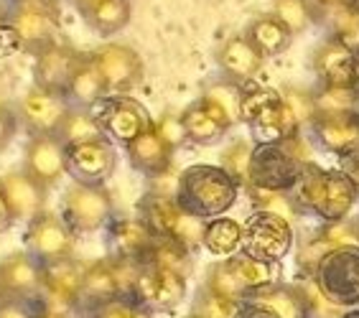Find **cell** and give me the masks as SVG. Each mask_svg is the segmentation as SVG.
Instances as JSON below:
<instances>
[{
  "label": "cell",
  "instance_id": "cell-39",
  "mask_svg": "<svg viewBox=\"0 0 359 318\" xmlns=\"http://www.w3.org/2000/svg\"><path fill=\"white\" fill-rule=\"evenodd\" d=\"M273 15L288 28L290 34H301L313 23V8L309 0H276Z\"/></svg>",
  "mask_w": 359,
  "mask_h": 318
},
{
  "label": "cell",
  "instance_id": "cell-34",
  "mask_svg": "<svg viewBox=\"0 0 359 318\" xmlns=\"http://www.w3.org/2000/svg\"><path fill=\"white\" fill-rule=\"evenodd\" d=\"M227 263L232 268V272L237 275V280L242 283V288L248 291V296L276 283V268H273V263L255 260V257L245 255V252H237V255L227 257Z\"/></svg>",
  "mask_w": 359,
  "mask_h": 318
},
{
  "label": "cell",
  "instance_id": "cell-28",
  "mask_svg": "<svg viewBox=\"0 0 359 318\" xmlns=\"http://www.w3.org/2000/svg\"><path fill=\"white\" fill-rule=\"evenodd\" d=\"M201 247L215 257H224V260L237 255L242 249V224L229 219V216H217V219L204 221Z\"/></svg>",
  "mask_w": 359,
  "mask_h": 318
},
{
  "label": "cell",
  "instance_id": "cell-48",
  "mask_svg": "<svg viewBox=\"0 0 359 318\" xmlns=\"http://www.w3.org/2000/svg\"><path fill=\"white\" fill-rule=\"evenodd\" d=\"M339 171L359 188V143L339 153Z\"/></svg>",
  "mask_w": 359,
  "mask_h": 318
},
{
  "label": "cell",
  "instance_id": "cell-33",
  "mask_svg": "<svg viewBox=\"0 0 359 318\" xmlns=\"http://www.w3.org/2000/svg\"><path fill=\"white\" fill-rule=\"evenodd\" d=\"M290 31L278 21L276 15H260L248 31V39L255 43V49L260 51L263 56H276L283 54L285 49L290 46Z\"/></svg>",
  "mask_w": 359,
  "mask_h": 318
},
{
  "label": "cell",
  "instance_id": "cell-11",
  "mask_svg": "<svg viewBox=\"0 0 359 318\" xmlns=\"http://www.w3.org/2000/svg\"><path fill=\"white\" fill-rule=\"evenodd\" d=\"M69 110H72L69 97L41 90L36 84H31L26 90V95L15 104L18 123L26 127L28 135H46V132H54L56 135L59 125H62V120L67 118Z\"/></svg>",
  "mask_w": 359,
  "mask_h": 318
},
{
  "label": "cell",
  "instance_id": "cell-46",
  "mask_svg": "<svg viewBox=\"0 0 359 318\" xmlns=\"http://www.w3.org/2000/svg\"><path fill=\"white\" fill-rule=\"evenodd\" d=\"M0 318H39V303L21 300V298H6L0 303Z\"/></svg>",
  "mask_w": 359,
  "mask_h": 318
},
{
  "label": "cell",
  "instance_id": "cell-49",
  "mask_svg": "<svg viewBox=\"0 0 359 318\" xmlns=\"http://www.w3.org/2000/svg\"><path fill=\"white\" fill-rule=\"evenodd\" d=\"M235 318H278V316L273 311H268V308H263V305L252 303V300H242L237 305Z\"/></svg>",
  "mask_w": 359,
  "mask_h": 318
},
{
  "label": "cell",
  "instance_id": "cell-13",
  "mask_svg": "<svg viewBox=\"0 0 359 318\" xmlns=\"http://www.w3.org/2000/svg\"><path fill=\"white\" fill-rule=\"evenodd\" d=\"M118 166V153L112 140H92L82 146L67 148V176H72L74 184L87 186H104Z\"/></svg>",
  "mask_w": 359,
  "mask_h": 318
},
{
  "label": "cell",
  "instance_id": "cell-32",
  "mask_svg": "<svg viewBox=\"0 0 359 318\" xmlns=\"http://www.w3.org/2000/svg\"><path fill=\"white\" fill-rule=\"evenodd\" d=\"M181 130H184V138L191 140V143H199V146H209V143H217V140L227 132V127H222L212 112L204 107V102H194L189 104L187 110L181 112Z\"/></svg>",
  "mask_w": 359,
  "mask_h": 318
},
{
  "label": "cell",
  "instance_id": "cell-19",
  "mask_svg": "<svg viewBox=\"0 0 359 318\" xmlns=\"http://www.w3.org/2000/svg\"><path fill=\"white\" fill-rule=\"evenodd\" d=\"M0 188L6 194V201L11 204L13 214L18 221H31L41 212H46L48 188L34 176H28L23 168L6 171L0 176Z\"/></svg>",
  "mask_w": 359,
  "mask_h": 318
},
{
  "label": "cell",
  "instance_id": "cell-30",
  "mask_svg": "<svg viewBox=\"0 0 359 318\" xmlns=\"http://www.w3.org/2000/svg\"><path fill=\"white\" fill-rule=\"evenodd\" d=\"M56 135H59V140H62L67 148L107 138L102 130V125H100V118H97L95 112L84 110V107H74V104H72V110L67 112V118L62 120Z\"/></svg>",
  "mask_w": 359,
  "mask_h": 318
},
{
  "label": "cell",
  "instance_id": "cell-26",
  "mask_svg": "<svg viewBox=\"0 0 359 318\" xmlns=\"http://www.w3.org/2000/svg\"><path fill=\"white\" fill-rule=\"evenodd\" d=\"M313 132L321 140V146L339 155L341 151L359 143V112L344 115H318L313 120Z\"/></svg>",
  "mask_w": 359,
  "mask_h": 318
},
{
  "label": "cell",
  "instance_id": "cell-58",
  "mask_svg": "<svg viewBox=\"0 0 359 318\" xmlns=\"http://www.w3.org/2000/svg\"><path fill=\"white\" fill-rule=\"evenodd\" d=\"M184 318H199V316H194V313H189V316H184Z\"/></svg>",
  "mask_w": 359,
  "mask_h": 318
},
{
  "label": "cell",
  "instance_id": "cell-1",
  "mask_svg": "<svg viewBox=\"0 0 359 318\" xmlns=\"http://www.w3.org/2000/svg\"><path fill=\"white\" fill-rule=\"evenodd\" d=\"M237 194H240V184L224 168L196 163L179 176L173 199L179 201V207L187 214L196 216L201 221H209L222 216L227 209H232Z\"/></svg>",
  "mask_w": 359,
  "mask_h": 318
},
{
  "label": "cell",
  "instance_id": "cell-20",
  "mask_svg": "<svg viewBox=\"0 0 359 318\" xmlns=\"http://www.w3.org/2000/svg\"><path fill=\"white\" fill-rule=\"evenodd\" d=\"M97 118H100L107 140H115L123 146H128L130 140H135L140 132L153 125L148 110L138 99H110Z\"/></svg>",
  "mask_w": 359,
  "mask_h": 318
},
{
  "label": "cell",
  "instance_id": "cell-14",
  "mask_svg": "<svg viewBox=\"0 0 359 318\" xmlns=\"http://www.w3.org/2000/svg\"><path fill=\"white\" fill-rule=\"evenodd\" d=\"M23 171L41 181L46 188H54L67 176V146L59 135H28L23 148Z\"/></svg>",
  "mask_w": 359,
  "mask_h": 318
},
{
  "label": "cell",
  "instance_id": "cell-25",
  "mask_svg": "<svg viewBox=\"0 0 359 318\" xmlns=\"http://www.w3.org/2000/svg\"><path fill=\"white\" fill-rule=\"evenodd\" d=\"M245 300H252V303L263 305L268 311H273L278 318H311L309 316V305H306V298L301 285H283V283H273L268 288H260V291L250 293Z\"/></svg>",
  "mask_w": 359,
  "mask_h": 318
},
{
  "label": "cell",
  "instance_id": "cell-24",
  "mask_svg": "<svg viewBox=\"0 0 359 318\" xmlns=\"http://www.w3.org/2000/svg\"><path fill=\"white\" fill-rule=\"evenodd\" d=\"M217 64L229 76V82L242 84L250 82L263 69V54L255 49V43L250 41L248 36H232L217 51Z\"/></svg>",
  "mask_w": 359,
  "mask_h": 318
},
{
  "label": "cell",
  "instance_id": "cell-12",
  "mask_svg": "<svg viewBox=\"0 0 359 318\" xmlns=\"http://www.w3.org/2000/svg\"><path fill=\"white\" fill-rule=\"evenodd\" d=\"M133 298L140 300L145 308H151L153 313H171L187 298V275L143 265Z\"/></svg>",
  "mask_w": 359,
  "mask_h": 318
},
{
  "label": "cell",
  "instance_id": "cell-41",
  "mask_svg": "<svg viewBox=\"0 0 359 318\" xmlns=\"http://www.w3.org/2000/svg\"><path fill=\"white\" fill-rule=\"evenodd\" d=\"M237 305L240 303L217 296V293H212L209 288L201 285V291L196 293V298H194L191 303V313L199 318H235Z\"/></svg>",
  "mask_w": 359,
  "mask_h": 318
},
{
  "label": "cell",
  "instance_id": "cell-4",
  "mask_svg": "<svg viewBox=\"0 0 359 318\" xmlns=\"http://www.w3.org/2000/svg\"><path fill=\"white\" fill-rule=\"evenodd\" d=\"M304 166L306 163H301L285 148L283 140L257 143L252 148V158H250V188L285 194L290 188H296Z\"/></svg>",
  "mask_w": 359,
  "mask_h": 318
},
{
  "label": "cell",
  "instance_id": "cell-53",
  "mask_svg": "<svg viewBox=\"0 0 359 318\" xmlns=\"http://www.w3.org/2000/svg\"><path fill=\"white\" fill-rule=\"evenodd\" d=\"M69 3L76 8V11H79V15H82L84 11H87V8H92V6H95L97 0H69Z\"/></svg>",
  "mask_w": 359,
  "mask_h": 318
},
{
  "label": "cell",
  "instance_id": "cell-17",
  "mask_svg": "<svg viewBox=\"0 0 359 318\" xmlns=\"http://www.w3.org/2000/svg\"><path fill=\"white\" fill-rule=\"evenodd\" d=\"M0 280H3L8 298L39 300L43 285V263L36 260L28 249L6 255L0 260Z\"/></svg>",
  "mask_w": 359,
  "mask_h": 318
},
{
  "label": "cell",
  "instance_id": "cell-42",
  "mask_svg": "<svg viewBox=\"0 0 359 318\" xmlns=\"http://www.w3.org/2000/svg\"><path fill=\"white\" fill-rule=\"evenodd\" d=\"M92 318H156L151 308H145L140 300L130 296H118L110 303L92 311Z\"/></svg>",
  "mask_w": 359,
  "mask_h": 318
},
{
  "label": "cell",
  "instance_id": "cell-5",
  "mask_svg": "<svg viewBox=\"0 0 359 318\" xmlns=\"http://www.w3.org/2000/svg\"><path fill=\"white\" fill-rule=\"evenodd\" d=\"M140 219L153 229L156 237H168L176 240L184 247L194 249L201 244V232H204V221L196 216L187 214L179 207V201L166 194H145L140 201Z\"/></svg>",
  "mask_w": 359,
  "mask_h": 318
},
{
  "label": "cell",
  "instance_id": "cell-23",
  "mask_svg": "<svg viewBox=\"0 0 359 318\" xmlns=\"http://www.w3.org/2000/svg\"><path fill=\"white\" fill-rule=\"evenodd\" d=\"M120 293L118 275H115V265H112L110 255L95 263H87L82 277V291H79V308L84 311H95L100 305L115 300Z\"/></svg>",
  "mask_w": 359,
  "mask_h": 318
},
{
  "label": "cell",
  "instance_id": "cell-38",
  "mask_svg": "<svg viewBox=\"0 0 359 318\" xmlns=\"http://www.w3.org/2000/svg\"><path fill=\"white\" fill-rule=\"evenodd\" d=\"M204 288H209L217 296L227 298V300H235V303H242L248 298V291L242 288V283L237 280V275L232 272L227 260L222 263H215L207 270V277H204Z\"/></svg>",
  "mask_w": 359,
  "mask_h": 318
},
{
  "label": "cell",
  "instance_id": "cell-27",
  "mask_svg": "<svg viewBox=\"0 0 359 318\" xmlns=\"http://www.w3.org/2000/svg\"><path fill=\"white\" fill-rule=\"evenodd\" d=\"M107 84H104V76L102 71L97 69L95 59L92 54H87L82 59V64L76 67L74 76H72L69 82V90H67V97L74 107H84V110H90L95 104L102 102V97L107 95Z\"/></svg>",
  "mask_w": 359,
  "mask_h": 318
},
{
  "label": "cell",
  "instance_id": "cell-37",
  "mask_svg": "<svg viewBox=\"0 0 359 318\" xmlns=\"http://www.w3.org/2000/svg\"><path fill=\"white\" fill-rule=\"evenodd\" d=\"M344 112H359L357 87H321V92H316V118Z\"/></svg>",
  "mask_w": 359,
  "mask_h": 318
},
{
  "label": "cell",
  "instance_id": "cell-40",
  "mask_svg": "<svg viewBox=\"0 0 359 318\" xmlns=\"http://www.w3.org/2000/svg\"><path fill=\"white\" fill-rule=\"evenodd\" d=\"M252 143L248 140H237L227 151L222 153V168L240 184V186H250V158H252Z\"/></svg>",
  "mask_w": 359,
  "mask_h": 318
},
{
  "label": "cell",
  "instance_id": "cell-16",
  "mask_svg": "<svg viewBox=\"0 0 359 318\" xmlns=\"http://www.w3.org/2000/svg\"><path fill=\"white\" fill-rule=\"evenodd\" d=\"M87 54L76 51L69 43H54L43 49L41 54H36L34 59V84L41 87V90L56 92V95H64L67 97V90H69V82L74 76L76 67L82 64V59Z\"/></svg>",
  "mask_w": 359,
  "mask_h": 318
},
{
  "label": "cell",
  "instance_id": "cell-2",
  "mask_svg": "<svg viewBox=\"0 0 359 318\" xmlns=\"http://www.w3.org/2000/svg\"><path fill=\"white\" fill-rule=\"evenodd\" d=\"M357 191L359 188L339 168H318L306 163L296 184V201L324 221H341L352 212Z\"/></svg>",
  "mask_w": 359,
  "mask_h": 318
},
{
  "label": "cell",
  "instance_id": "cell-6",
  "mask_svg": "<svg viewBox=\"0 0 359 318\" xmlns=\"http://www.w3.org/2000/svg\"><path fill=\"white\" fill-rule=\"evenodd\" d=\"M8 26L13 28L18 46L28 54H41L43 49L59 43L62 21L59 6L54 3H13V13Z\"/></svg>",
  "mask_w": 359,
  "mask_h": 318
},
{
  "label": "cell",
  "instance_id": "cell-56",
  "mask_svg": "<svg viewBox=\"0 0 359 318\" xmlns=\"http://www.w3.org/2000/svg\"><path fill=\"white\" fill-rule=\"evenodd\" d=\"M341 318H359V311H344V316Z\"/></svg>",
  "mask_w": 359,
  "mask_h": 318
},
{
  "label": "cell",
  "instance_id": "cell-3",
  "mask_svg": "<svg viewBox=\"0 0 359 318\" xmlns=\"http://www.w3.org/2000/svg\"><path fill=\"white\" fill-rule=\"evenodd\" d=\"M313 283L332 303L349 308L359 303V247L329 249L311 272Z\"/></svg>",
  "mask_w": 359,
  "mask_h": 318
},
{
  "label": "cell",
  "instance_id": "cell-35",
  "mask_svg": "<svg viewBox=\"0 0 359 318\" xmlns=\"http://www.w3.org/2000/svg\"><path fill=\"white\" fill-rule=\"evenodd\" d=\"M145 265L173 270V272H181V275L189 277V270H191V249L184 247L176 240H168V237H156L151 252L145 257Z\"/></svg>",
  "mask_w": 359,
  "mask_h": 318
},
{
  "label": "cell",
  "instance_id": "cell-47",
  "mask_svg": "<svg viewBox=\"0 0 359 318\" xmlns=\"http://www.w3.org/2000/svg\"><path fill=\"white\" fill-rule=\"evenodd\" d=\"M18 127H21V123H18L15 110H11L6 102H0V153H6L8 146L13 143Z\"/></svg>",
  "mask_w": 359,
  "mask_h": 318
},
{
  "label": "cell",
  "instance_id": "cell-55",
  "mask_svg": "<svg viewBox=\"0 0 359 318\" xmlns=\"http://www.w3.org/2000/svg\"><path fill=\"white\" fill-rule=\"evenodd\" d=\"M13 3H54V0H13Z\"/></svg>",
  "mask_w": 359,
  "mask_h": 318
},
{
  "label": "cell",
  "instance_id": "cell-36",
  "mask_svg": "<svg viewBox=\"0 0 359 318\" xmlns=\"http://www.w3.org/2000/svg\"><path fill=\"white\" fill-rule=\"evenodd\" d=\"M324 11L329 28H332V39H337L346 49L359 54V8L352 3V6L324 8Z\"/></svg>",
  "mask_w": 359,
  "mask_h": 318
},
{
  "label": "cell",
  "instance_id": "cell-43",
  "mask_svg": "<svg viewBox=\"0 0 359 318\" xmlns=\"http://www.w3.org/2000/svg\"><path fill=\"white\" fill-rule=\"evenodd\" d=\"M283 99L288 104L293 120L298 123V127L301 125H313V120H316V95L306 90H288L283 92Z\"/></svg>",
  "mask_w": 359,
  "mask_h": 318
},
{
  "label": "cell",
  "instance_id": "cell-29",
  "mask_svg": "<svg viewBox=\"0 0 359 318\" xmlns=\"http://www.w3.org/2000/svg\"><path fill=\"white\" fill-rule=\"evenodd\" d=\"M130 0H97L82 13L84 23L100 36H115L130 23Z\"/></svg>",
  "mask_w": 359,
  "mask_h": 318
},
{
  "label": "cell",
  "instance_id": "cell-44",
  "mask_svg": "<svg viewBox=\"0 0 359 318\" xmlns=\"http://www.w3.org/2000/svg\"><path fill=\"white\" fill-rule=\"evenodd\" d=\"M321 240L332 249L337 247H359V221H329L321 232Z\"/></svg>",
  "mask_w": 359,
  "mask_h": 318
},
{
  "label": "cell",
  "instance_id": "cell-51",
  "mask_svg": "<svg viewBox=\"0 0 359 318\" xmlns=\"http://www.w3.org/2000/svg\"><path fill=\"white\" fill-rule=\"evenodd\" d=\"M11 13H13V3L11 0H0V26H8Z\"/></svg>",
  "mask_w": 359,
  "mask_h": 318
},
{
  "label": "cell",
  "instance_id": "cell-45",
  "mask_svg": "<svg viewBox=\"0 0 359 318\" xmlns=\"http://www.w3.org/2000/svg\"><path fill=\"white\" fill-rule=\"evenodd\" d=\"M250 191H252L257 212H270V214L285 216L288 221L293 219V214H296L293 201L285 199V194H280V191H260V188H250Z\"/></svg>",
  "mask_w": 359,
  "mask_h": 318
},
{
  "label": "cell",
  "instance_id": "cell-15",
  "mask_svg": "<svg viewBox=\"0 0 359 318\" xmlns=\"http://www.w3.org/2000/svg\"><path fill=\"white\" fill-rule=\"evenodd\" d=\"M97 69L102 71L110 92H130L143 82V59L135 49L125 43H102L92 51Z\"/></svg>",
  "mask_w": 359,
  "mask_h": 318
},
{
  "label": "cell",
  "instance_id": "cell-31",
  "mask_svg": "<svg viewBox=\"0 0 359 318\" xmlns=\"http://www.w3.org/2000/svg\"><path fill=\"white\" fill-rule=\"evenodd\" d=\"M204 107L212 112V118L222 125V127H232L235 123H242L240 120V107H242V90L240 84L235 82H222L209 87L201 97Z\"/></svg>",
  "mask_w": 359,
  "mask_h": 318
},
{
  "label": "cell",
  "instance_id": "cell-7",
  "mask_svg": "<svg viewBox=\"0 0 359 318\" xmlns=\"http://www.w3.org/2000/svg\"><path fill=\"white\" fill-rule=\"evenodd\" d=\"M240 120L250 123L263 138L260 143L288 138L298 132V123L290 115L283 95L276 90H250L242 92Z\"/></svg>",
  "mask_w": 359,
  "mask_h": 318
},
{
  "label": "cell",
  "instance_id": "cell-10",
  "mask_svg": "<svg viewBox=\"0 0 359 318\" xmlns=\"http://www.w3.org/2000/svg\"><path fill=\"white\" fill-rule=\"evenodd\" d=\"M76 235L64 221L62 214L41 212L28 221L26 227V249L41 263H54L64 257H74Z\"/></svg>",
  "mask_w": 359,
  "mask_h": 318
},
{
  "label": "cell",
  "instance_id": "cell-9",
  "mask_svg": "<svg viewBox=\"0 0 359 318\" xmlns=\"http://www.w3.org/2000/svg\"><path fill=\"white\" fill-rule=\"evenodd\" d=\"M293 247V227L285 216L255 212L242 227V249L245 255L263 260V263H280Z\"/></svg>",
  "mask_w": 359,
  "mask_h": 318
},
{
  "label": "cell",
  "instance_id": "cell-59",
  "mask_svg": "<svg viewBox=\"0 0 359 318\" xmlns=\"http://www.w3.org/2000/svg\"><path fill=\"white\" fill-rule=\"evenodd\" d=\"M354 6H357V8H359V0H357V3H354Z\"/></svg>",
  "mask_w": 359,
  "mask_h": 318
},
{
  "label": "cell",
  "instance_id": "cell-8",
  "mask_svg": "<svg viewBox=\"0 0 359 318\" xmlns=\"http://www.w3.org/2000/svg\"><path fill=\"white\" fill-rule=\"evenodd\" d=\"M110 191L104 186H87V184H72L62 196V216L74 229V235H92L100 229H107L112 221Z\"/></svg>",
  "mask_w": 359,
  "mask_h": 318
},
{
  "label": "cell",
  "instance_id": "cell-50",
  "mask_svg": "<svg viewBox=\"0 0 359 318\" xmlns=\"http://www.w3.org/2000/svg\"><path fill=\"white\" fill-rule=\"evenodd\" d=\"M15 221H18V219H15L13 209H11V204L6 201V194H3V188H0V235L11 232Z\"/></svg>",
  "mask_w": 359,
  "mask_h": 318
},
{
  "label": "cell",
  "instance_id": "cell-21",
  "mask_svg": "<svg viewBox=\"0 0 359 318\" xmlns=\"http://www.w3.org/2000/svg\"><path fill=\"white\" fill-rule=\"evenodd\" d=\"M107 240H110V255L112 257H128V260H140L151 252L156 235L140 216H120L107 224Z\"/></svg>",
  "mask_w": 359,
  "mask_h": 318
},
{
  "label": "cell",
  "instance_id": "cell-57",
  "mask_svg": "<svg viewBox=\"0 0 359 318\" xmlns=\"http://www.w3.org/2000/svg\"><path fill=\"white\" fill-rule=\"evenodd\" d=\"M6 288H3V280H0V303H3V300H6Z\"/></svg>",
  "mask_w": 359,
  "mask_h": 318
},
{
  "label": "cell",
  "instance_id": "cell-22",
  "mask_svg": "<svg viewBox=\"0 0 359 318\" xmlns=\"http://www.w3.org/2000/svg\"><path fill=\"white\" fill-rule=\"evenodd\" d=\"M357 62L359 56L352 49L329 39L313 56V69L324 87H357Z\"/></svg>",
  "mask_w": 359,
  "mask_h": 318
},
{
  "label": "cell",
  "instance_id": "cell-54",
  "mask_svg": "<svg viewBox=\"0 0 359 318\" xmlns=\"http://www.w3.org/2000/svg\"><path fill=\"white\" fill-rule=\"evenodd\" d=\"M39 318H74L72 313H54V311H41L39 308Z\"/></svg>",
  "mask_w": 359,
  "mask_h": 318
},
{
  "label": "cell",
  "instance_id": "cell-18",
  "mask_svg": "<svg viewBox=\"0 0 359 318\" xmlns=\"http://www.w3.org/2000/svg\"><path fill=\"white\" fill-rule=\"evenodd\" d=\"M128 158L130 166L135 171H140L143 176H163L171 168L173 158V143L168 140V135L163 132L161 125L153 123L148 130H143L135 140L128 143Z\"/></svg>",
  "mask_w": 359,
  "mask_h": 318
},
{
  "label": "cell",
  "instance_id": "cell-52",
  "mask_svg": "<svg viewBox=\"0 0 359 318\" xmlns=\"http://www.w3.org/2000/svg\"><path fill=\"white\" fill-rule=\"evenodd\" d=\"M318 8H339V6H352L357 0H313Z\"/></svg>",
  "mask_w": 359,
  "mask_h": 318
}]
</instances>
